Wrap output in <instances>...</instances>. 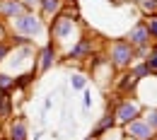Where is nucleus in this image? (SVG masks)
I'll return each mask as SVG.
<instances>
[{
	"mask_svg": "<svg viewBox=\"0 0 157 140\" xmlns=\"http://www.w3.org/2000/svg\"><path fill=\"white\" fill-rule=\"evenodd\" d=\"M22 7L27 10V12H34V10H39V0H20Z\"/></svg>",
	"mask_w": 157,
	"mask_h": 140,
	"instance_id": "b1692460",
	"label": "nucleus"
},
{
	"mask_svg": "<svg viewBox=\"0 0 157 140\" xmlns=\"http://www.w3.org/2000/svg\"><path fill=\"white\" fill-rule=\"evenodd\" d=\"M10 114H12L10 97H5V99H2V104H0V119H10Z\"/></svg>",
	"mask_w": 157,
	"mask_h": 140,
	"instance_id": "4be33fe9",
	"label": "nucleus"
},
{
	"mask_svg": "<svg viewBox=\"0 0 157 140\" xmlns=\"http://www.w3.org/2000/svg\"><path fill=\"white\" fill-rule=\"evenodd\" d=\"M7 140H27V121H24V116H20L17 121L10 123V128H7Z\"/></svg>",
	"mask_w": 157,
	"mask_h": 140,
	"instance_id": "9d476101",
	"label": "nucleus"
},
{
	"mask_svg": "<svg viewBox=\"0 0 157 140\" xmlns=\"http://www.w3.org/2000/svg\"><path fill=\"white\" fill-rule=\"evenodd\" d=\"M145 63H147V68L157 73V46H150V51H147V56H145Z\"/></svg>",
	"mask_w": 157,
	"mask_h": 140,
	"instance_id": "6ab92c4d",
	"label": "nucleus"
},
{
	"mask_svg": "<svg viewBox=\"0 0 157 140\" xmlns=\"http://www.w3.org/2000/svg\"><path fill=\"white\" fill-rule=\"evenodd\" d=\"M152 140H157V133H155V135H152Z\"/></svg>",
	"mask_w": 157,
	"mask_h": 140,
	"instance_id": "7c9ffc66",
	"label": "nucleus"
},
{
	"mask_svg": "<svg viewBox=\"0 0 157 140\" xmlns=\"http://www.w3.org/2000/svg\"><path fill=\"white\" fill-rule=\"evenodd\" d=\"M7 97V92H0V104H2V99Z\"/></svg>",
	"mask_w": 157,
	"mask_h": 140,
	"instance_id": "cd10ccee",
	"label": "nucleus"
},
{
	"mask_svg": "<svg viewBox=\"0 0 157 140\" xmlns=\"http://www.w3.org/2000/svg\"><path fill=\"white\" fill-rule=\"evenodd\" d=\"M82 104H85V109L92 106V92H90V89H85V94H82Z\"/></svg>",
	"mask_w": 157,
	"mask_h": 140,
	"instance_id": "a878e982",
	"label": "nucleus"
},
{
	"mask_svg": "<svg viewBox=\"0 0 157 140\" xmlns=\"http://www.w3.org/2000/svg\"><path fill=\"white\" fill-rule=\"evenodd\" d=\"M85 140H97V138H92V135H90V138H85Z\"/></svg>",
	"mask_w": 157,
	"mask_h": 140,
	"instance_id": "c756f323",
	"label": "nucleus"
},
{
	"mask_svg": "<svg viewBox=\"0 0 157 140\" xmlns=\"http://www.w3.org/2000/svg\"><path fill=\"white\" fill-rule=\"evenodd\" d=\"M126 135L131 140H152L155 131H152L143 119H133V121L126 123Z\"/></svg>",
	"mask_w": 157,
	"mask_h": 140,
	"instance_id": "423d86ee",
	"label": "nucleus"
},
{
	"mask_svg": "<svg viewBox=\"0 0 157 140\" xmlns=\"http://www.w3.org/2000/svg\"><path fill=\"white\" fill-rule=\"evenodd\" d=\"M15 89V78H10L7 73H0V92H10Z\"/></svg>",
	"mask_w": 157,
	"mask_h": 140,
	"instance_id": "a211bd4d",
	"label": "nucleus"
},
{
	"mask_svg": "<svg viewBox=\"0 0 157 140\" xmlns=\"http://www.w3.org/2000/svg\"><path fill=\"white\" fill-rule=\"evenodd\" d=\"M12 22H15V32L20 36H39V34L46 32V22L41 20L36 12H24V15H20Z\"/></svg>",
	"mask_w": 157,
	"mask_h": 140,
	"instance_id": "7ed1b4c3",
	"label": "nucleus"
},
{
	"mask_svg": "<svg viewBox=\"0 0 157 140\" xmlns=\"http://www.w3.org/2000/svg\"><path fill=\"white\" fill-rule=\"evenodd\" d=\"M140 7H143L145 15H157V0H143Z\"/></svg>",
	"mask_w": 157,
	"mask_h": 140,
	"instance_id": "412c9836",
	"label": "nucleus"
},
{
	"mask_svg": "<svg viewBox=\"0 0 157 140\" xmlns=\"http://www.w3.org/2000/svg\"><path fill=\"white\" fill-rule=\"evenodd\" d=\"M140 119L145 121L152 131L157 133V109H150V111H145V114H140Z\"/></svg>",
	"mask_w": 157,
	"mask_h": 140,
	"instance_id": "f3484780",
	"label": "nucleus"
},
{
	"mask_svg": "<svg viewBox=\"0 0 157 140\" xmlns=\"http://www.w3.org/2000/svg\"><path fill=\"white\" fill-rule=\"evenodd\" d=\"M131 73L136 75L138 80H143V78H150V75H152V70L147 68V63H145V60H143V63H136V65H131Z\"/></svg>",
	"mask_w": 157,
	"mask_h": 140,
	"instance_id": "2eb2a0df",
	"label": "nucleus"
},
{
	"mask_svg": "<svg viewBox=\"0 0 157 140\" xmlns=\"http://www.w3.org/2000/svg\"><path fill=\"white\" fill-rule=\"evenodd\" d=\"M114 126H116V119H114V114H106V116H104V119H101V121L97 123V126H94V131H92L90 135L99 140L101 135H104V133H109V131H111Z\"/></svg>",
	"mask_w": 157,
	"mask_h": 140,
	"instance_id": "f8f14e48",
	"label": "nucleus"
},
{
	"mask_svg": "<svg viewBox=\"0 0 157 140\" xmlns=\"http://www.w3.org/2000/svg\"><path fill=\"white\" fill-rule=\"evenodd\" d=\"M0 41H7V24L2 17H0Z\"/></svg>",
	"mask_w": 157,
	"mask_h": 140,
	"instance_id": "bb28decb",
	"label": "nucleus"
},
{
	"mask_svg": "<svg viewBox=\"0 0 157 140\" xmlns=\"http://www.w3.org/2000/svg\"><path fill=\"white\" fill-rule=\"evenodd\" d=\"M39 10L44 17H56L63 10V0H39Z\"/></svg>",
	"mask_w": 157,
	"mask_h": 140,
	"instance_id": "ddd939ff",
	"label": "nucleus"
},
{
	"mask_svg": "<svg viewBox=\"0 0 157 140\" xmlns=\"http://www.w3.org/2000/svg\"><path fill=\"white\" fill-rule=\"evenodd\" d=\"M56 58H58V48H56L53 41H48L39 53H36V70H39V73H46V70L56 63Z\"/></svg>",
	"mask_w": 157,
	"mask_h": 140,
	"instance_id": "0eeeda50",
	"label": "nucleus"
},
{
	"mask_svg": "<svg viewBox=\"0 0 157 140\" xmlns=\"http://www.w3.org/2000/svg\"><path fill=\"white\" fill-rule=\"evenodd\" d=\"M34 78H36L34 70H32V73H22V75H17V78H15V89H24V87H29V85L34 82Z\"/></svg>",
	"mask_w": 157,
	"mask_h": 140,
	"instance_id": "4468645a",
	"label": "nucleus"
},
{
	"mask_svg": "<svg viewBox=\"0 0 157 140\" xmlns=\"http://www.w3.org/2000/svg\"><path fill=\"white\" fill-rule=\"evenodd\" d=\"M27 10L22 7L20 0H0V17L2 20H17Z\"/></svg>",
	"mask_w": 157,
	"mask_h": 140,
	"instance_id": "1a4fd4ad",
	"label": "nucleus"
},
{
	"mask_svg": "<svg viewBox=\"0 0 157 140\" xmlns=\"http://www.w3.org/2000/svg\"><path fill=\"white\" fill-rule=\"evenodd\" d=\"M63 2H70V5H78V0H63Z\"/></svg>",
	"mask_w": 157,
	"mask_h": 140,
	"instance_id": "c85d7f7f",
	"label": "nucleus"
},
{
	"mask_svg": "<svg viewBox=\"0 0 157 140\" xmlns=\"http://www.w3.org/2000/svg\"><path fill=\"white\" fill-rule=\"evenodd\" d=\"M111 114H114L116 123L126 126L128 121L140 119L143 109H140V104H138L136 99H116V104H114V111H111Z\"/></svg>",
	"mask_w": 157,
	"mask_h": 140,
	"instance_id": "20e7f679",
	"label": "nucleus"
},
{
	"mask_svg": "<svg viewBox=\"0 0 157 140\" xmlns=\"http://www.w3.org/2000/svg\"><path fill=\"white\" fill-rule=\"evenodd\" d=\"M94 53V39H90V36H80L75 44H73V48L68 51V60H87L90 56Z\"/></svg>",
	"mask_w": 157,
	"mask_h": 140,
	"instance_id": "39448f33",
	"label": "nucleus"
},
{
	"mask_svg": "<svg viewBox=\"0 0 157 140\" xmlns=\"http://www.w3.org/2000/svg\"><path fill=\"white\" fill-rule=\"evenodd\" d=\"M78 22H80L78 10H70V12H63V10H60L56 17H51V39H56L58 44L65 41L73 34V29H75Z\"/></svg>",
	"mask_w": 157,
	"mask_h": 140,
	"instance_id": "f03ea898",
	"label": "nucleus"
},
{
	"mask_svg": "<svg viewBox=\"0 0 157 140\" xmlns=\"http://www.w3.org/2000/svg\"><path fill=\"white\" fill-rule=\"evenodd\" d=\"M90 58H92V60H90V68H92V70H99V68L109 65V58H106L104 53H92Z\"/></svg>",
	"mask_w": 157,
	"mask_h": 140,
	"instance_id": "dca6fc26",
	"label": "nucleus"
},
{
	"mask_svg": "<svg viewBox=\"0 0 157 140\" xmlns=\"http://www.w3.org/2000/svg\"><path fill=\"white\" fill-rule=\"evenodd\" d=\"M138 82H140V80H138L136 75L128 70V73H123V75H121V78L116 80V89L121 92V94H128V92H133V89H136Z\"/></svg>",
	"mask_w": 157,
	"mask_h": 140,
	"instance_id": "9b49d317",
	"label": "nucleus"
},
{
	"mask_svg": "<svg viewBox=\"0 0 157 140\" xmlns=\"http://www.w3.org/2000/svg\"><path fill=\"white\" fill-rule=\"evenodd\" d=\"M145 27H147V32H150V36L157 39V15H145Z\"/></svg>",
	"mask_w": 157,
	"mask_h": 140,
	"instance_id": "aec40b11",
	"label": "nucleus"
},
{
	"mask_svg": "<svg viewBox=\"0 0 157 140\" xmlns=\"http://www.w3.org/2000/svg\"><path fill=\"white\" fill-rule=\"evenodd\" d=\"M126 41H128L133 48H140V46H150V44H152V36H150V32H147L145 22H138L136 27L128 32Z\"/></svg>",
	"mask_w": 157,
	"mask_h": 140,
	"instance_id": "6e6552de",
	"label": "nucleus"
},
{
	"mask_svg": "<svg viewBox=\"0 0 157 140\" xmlns=\"http://www.w3.org/2000/svg\"><path fill=\"white\" fill-rule=\"evenodd\" d=\"M10 51H12V44L10 41H0V63L10 56Z\"/></svg>",
	"mask_w": 157,
	"mask_h": 140,
	"instance_id": "5701e85b",
	"label": "nucleus"
},
{
	"mask_svg": "<svg viewBox=\"0 0 157 140\" xmlns=\"http://www.w3.org/2000/svg\"><path fill=\"white\" fill-rule=\"evenodd\" d=\"M106 58H109V65H111V68L128 70V68L133 65V60H136V48H133L126 39H118V41H114V44L109 46Z\"/></svg>",
	"mask_w": 157,
	"mask_h": 140,
	"instance_id": "f257e3e1",
	"label": "nucleus"
},
{
	"mask_svg": "<svg viewBox=\"0 0 157 140\" xmlns=\"http://www.w3.org/2000/svg\"><path fill=\"white\" fill-rule=\"evenodd\" d=\"M70 85H73L75 89H85V78H82V75H73V78H70Z\"/></svg>",
	"mask_w": 157,
	"mask_h": 140,
	"instance_id": "393cba45",
	"label": "nucleus"
}]
</instances>
